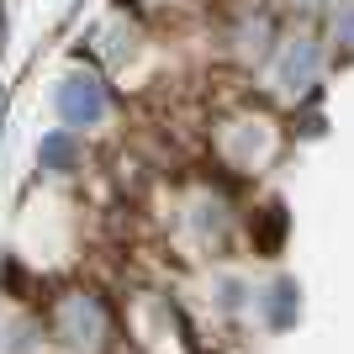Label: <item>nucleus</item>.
<instances>
[{"mask_svg": "<svg viewBox=\"0 0 354 354\" xmlns=\"http://www.w3.org/2000/svg\"><path fill=\"white\" fill-rule=\"evenodd\" d=\"M53 106H59V117L69 122V127H95V122L111 111V95H106V85L95 80V74H64L59 95H53Z\"/></svg>", "mask_w": 354, "mask_h": 354, "instance_id": "nucleus-1", "label": "nucleus"}, {"mask_svg": "<svg viewBox=\"0 0 354 354\" xmlns=\"http://www.w3.org/2000/svg\"><path fill=\"white\" fill-rule=\"evenodd\" d=\"M37 164H43V169H53V175L74 169V133H48L43 143H37Z\"/></svg>", "mask_w": 354, "mask_h": 354, "instance_id": "nucleus-3", "label": "nucleus"}, {"mask_svg": "<svg viewBox=\"0 0 354 354\" xmlns=\"http://www.w3.org/2000/svg\"><path fill=\"white\" fill-rule=\"evenodd\" d=\"M317 48L312 43H296L291 53H286V64H281V80H286V90H307V80L317 74Z\"/></svg>", "mask_w": 354, "mask_h": 354, "instance_id": "nucleus-2", "label": "nucleus"}]
</instances>
